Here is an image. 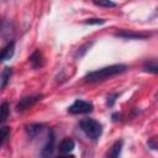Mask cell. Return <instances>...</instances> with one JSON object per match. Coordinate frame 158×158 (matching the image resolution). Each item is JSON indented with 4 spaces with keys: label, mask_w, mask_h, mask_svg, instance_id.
Segmentation results:
<instances>
[{
    "label": "cell",
    "mask_w": 158,
    "mask_h": 158,
    "mask_svg": "<svg viewBox=\"0 0 158 158\" xmlns=\"http://www.w3.org/2000/svg\"><path fill=\"white\" fill-rule=\"evenodd\" d=\"M127 70V65L125 64H112V65H107L93 72H89L85 74L84 77V81L85 83H99V81H104L109 78H112L117 74H121L123 72Z\"/></svg>",
    "instance_id": "1"
},
{
    "label": "cell",
    "mask_w": 158,
    "mask_h": 158,
    "mask_svg": "<svg viewBox=\"0 0 158 158\" xmlns=\"http://www.w3.org/2000/svg\"><path fill=\"white\" fill-rule=\"evenodd\" d=\"M79 127L86 135V137L94 142H96L102 133V125L99 121H96L95 118L86 117V118L80 120Z\"/></svg>",
    "instance_id": "2"
},
{
    "label": "cell",
    "mask_w": 158,
    "mask_h": 158,
    "mask_svg": "<svg viewBox=\"0 0 158 158\" xmlns=\"http://www.w3.org/2000/svg\"><path fill=\"white\" fill-rule=\"evenodd\" d=\"M94 109V105L89 101H85V100H75L69 107H68V112L72 114V115H79V114H88V112H91Z\"/></svg>",
    "instance_id": "3"
},
{
    "label": "cell",
    "mask_w": 158,
    "mask_h": 158,
    "mask_svg": "<svg viewBox=\"0 0 158 158\" xmlns=\"http://www.w3.org/2000/svg\"><path fill=\"white\" fill-rule=\"evenodd\" d=\"M116 37L123 38V40H146L149 37V33H143V32H136L131 30H120L115 32Z\"/></svg>",
    "instance_id": "4"
},
{
    "label": "cell",
    "mask_w": 158,
    "mask_h": 158,
    "mask_svg": "<svg viewBox=\"0 0 158 158\" xmlns=\"http://www.w3.org/2000/svg\"><path fill=\"white\" fill-rule=\"evenodd\" d=\"M42 95L41 94H37V95H31V96H25L22 99H20V101L17 102L16 105V110L19 112H22L25 110H27L28 107H31L33 104H36L38 100H41Z\"/></svg>",
    "instance_id": "5"
},
{
    "label": "cell",
    "mask_w": 158,
    "mask_h": 158,
    "mask_svg": "<svg viewBox=\"0 0 158 158\" xmlns=\"http://www.w3.org/2000/svg\"><path fill=\"white\" fill-rule=\"evenodd\" d=\"M54 148H56V136L53 133V131H49L47 141L41 151V156L42 157H51L54 153Z\"/></svg>",
    "instance_id": "6"
},
{
    "label": "cell",
    "mask_w": 158,
    "mask_h": 158,
    "mask_svg": "<svg viewBox=\"0 0 158 158\" xmlns=\"http://www.w3.org/2000/svg\"><path fill=\"white\" fill-rule=\"evenodd\" d=\"M74 148H75V142L70 137H65L60 141L58 146V153L59 156H69V153H72Z\"/></svg>",
    "instance_id": "7"
},
{
    "label": "cell",
    "mask_w": 158,
    "mask_h": 158,
    "mask_svg": "<svg viewBox=\"0 0 158 158\" xmlns=\"http://www.w3.org/2000/svg\"><path fill=\"white\" fill-rule=\"evenodd\" d=\"M14 53H15V42L11 41L5 47H2L0 49V63L11 59L12 56H14Z\"/></svg>",
    "instance_id": "8"
},
{
    "label": "cell",
    "mask_w": 158,
    "mask_h": 158,
    "mask_svg": "<svg viewBox=\"0 0 158 158\" xmlns=\"http://www.w3.org/2000/svg\"><path fill=\"white\" fill-rule=\"evenodd\" d=\"M28 59H30V64H31V67H32L33 69H40V68H42L43 64H44L43 56H42V53H41L38 49H36V51L30 56Z\"/></svg>",
    "instance_id": "9"
},
{
    "label": "cell",
    "mask_w": 158,
    "mask_h": 158,
    "mask_svg": "<svg viewBox=\"0 0 158 158\" xmlns=\"http://www.w3.org/2000/svg\"><path fill=\"white\" fill-rule=\"evenodd\" d=\"M43 125H41V123H31V125H28V126H26V132H27V135H28V137L31 138V139H33L35 137H37L42 131H43Z\"/></svg>",
    "instance_id": "10"
},
{
    "label": "cell",
    "mask_w": 158,
    "mask_h": 158,
    "mask_svg": "<svg viewBox=\"0 0 158 158\" xmlns=\"http://www.w3.org/2000/svg\"><path fill=\"white\" fill-rule=\"evenodd\" d=\"M11 75H12V68L6 67V68L2 69V72H1V74H0V91L9 84Z\"/></svg>",
    "instance_id": "11"
},
{
    "label": "cell",
    "mask_w": 158,
    "mask_h": 158,
    "mask_svg": "<svg viewBox=\"0 0 158 158\" xmlns=\"http://www.w3.org/2000/svg\"><path fill=\"white\" fill-rule=\"evenodd\" d=\"M122 146H123V142L120 139V141H116L112 147L110 148V151L107 152V157H112V158H117L120 154H121V151H122Z\"/></svg>",
    "instance_id": "12"
},
{
    "label": "cell",
    "mask_w": 158,
    "mask_h": 158,
    "mask_svg": "<svg viewBox=\"0 0 158 158\" xmlns=\"http://www.w3.org/2000/svg\"><path fill=\"white\" fill-rule=\"evenodd\" d=\"M143 69H144L146 72H149V73L157 74V73H158V64H157V59H154V58L147 59V60L143 63Z\"/></svg>",
    "instance_id": "13"
},
{
    "label": "cell",
    "mask_w": 158,
    "mask_h": 158,
    "mask_svg": "<svg viewBox=\"0 0 158 158\" xmlns=\"http://www.w3.org/2000/svg\"><path fill=\"white\" fill-rule=\"evenodd\" d=\"M9 114H10V106H9V102L4 101L1 105H0V123L5 122L9 117Z\"/></svg>",
    "instance_id": "14"
},
{
    "label": "cell",
    "mask_w": 158,
    "mask_h": 158,
    "mask_svg": "<svg viewBox=\"0 0 158 158\" xmlns=\"http://www.w3.org/2000/svg\"><path fill=\"white\" fill-rule=\"evenodd\" d=\"M96 6L99 7H115L116 2H114L112 0H91Z\"/></svg>",
    "instance_id": "15"
},
{
    "label": "cell",
    "mask_w": 158,
    "mask_h": 158,
    "mask_svg": "<svg viewBox=\"0 0 158 158\" xmlns=\"http://www.w3.org/2000/svg\"><path fill=\"white\" fill-rule=\"evenodd\" d=\"M9 135H10V127H6V126L0 127V148H1L2 144L6 142Z\"/></svg>",
    "instance_id": "16"
},
{
    "label": "cell",
    "mask_w": 158,
    "mask_h": 158,
    "mask_svg": "<svg viewBox=\"0 0 158 158\" xmlns=\"http://www.w3.org/2000/svg\"><path fill=\"white\" fill-rule=\"evenodd\" d=\"M105 22H106V20H104V19H98V17L84 20V23H85V25H102V23H105Z\"/></svg>",
    "instance_id": "17"
},
{
    "label": "cell",
    "mask_w": 158,
    "mask_h": 158,
    "mask_svg": "<svg viewBox=\"0 0 158 158\" xmlns=\"http://www.w3.org/2000/svg\"><path fill=\"white\" fill-rule=\"evenodd\" d=\"M117 98H118V93H114V94L109 95V96H107V100H106V104H107L110 107L114 106V104H115V101H116Z\"/></svg>",
    "instance_id": "18"
},
{
    "label": "cell",
    "mask_w": 158,
    "mask_h": 158,
    "mask_svg": "<svg viewBox=\"0 0 158 158\" xmlns=\"http://www.w3.org/2000/svg\"><path fill=\"white\" fill-rule=\"evenodd\" d=\"M91 44H93V43H85V44H84L83 47H80V48H79V51H78L77 56L81 57V56H83V54H84V53H85V52H86V51H88V49L90 48V46H91Z\"/></svg>",
    "instance_id": "19"
},
{
    "label": "cell",
    "mask_w": 158,
    "mask_h": 158,
    "mask_svg": "<svg viewBox=\"0 0 158 158\" xmlns=\"http://www.w3.org/2000/svg\"><path fill=\"white\" fill-rule=\"evenodd\" d=\"M148 147H151L152 149H157V143H156V138H151L148 142Z\"/></svg>",
    "instance_id": "20"
}]
</instances>
